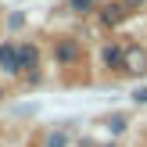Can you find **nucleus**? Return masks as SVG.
<instances>
[{"label": "nucleus", "instance_id": "6e6552de", "mask_svg": "<svg viewBox=\"0 0 147 147\" xmlns=\"http://www.w3.org/2000/svg\"><path fill=\"white\" fill-rule=\"evenodd\" d=\"M65 144H68V133H65V129L50 133V140H47V147H65Z\"/></svg>", "mask_w": 147, "mask_h": 147}, {"label": "nucleus", "instance_id": "1a4fd4ad", "mask_svg": "<svg viewBox=\"0 0 147 147\" xmlns=\"http://www.w3.org/2000/svg\"><path fill=\"white\" fill-rule=\"evenodd\" d=\"M133 100H136V104H147V86H140V90H133Z\"/></svg>", "mask_w": 147, "mask_h": 147}, {"label": "nucleus", "instance_id": "423d86ee", "mask_svg": "<svg viewBox=\"0 0 147 147\" xmlns=\"http://www.w3.org/2000/svg\"><path fill=\"white\" fill-rule=\"evenodd\" d=\"M18 54H22V68H36V61H40L36 47H18Z\"/></svg>", "mask_w": 147, "mask_h": 147}, {"label": "nucleus", "instance_id": "9d476101", "mask_svg": "<svg viewBox=\"0 0 147 147\" xmlns=\"http://www.w3.org/2000/svg\"><path fill=\"white\" fill-rule=\"evenodd\" d=\"M122 4H126V7H129V11H136V7H144V4H147V0H122Z\"/></svg>", "mask_w": 147, "mask_h": 147}, {"label": "nucleus", "instance_id": "20e7f679", "mask_svg": "<svg viewBox=\"0 0 147 147\" xmlns=\"http://www.w3.org/2000/svg\"><path fill=\"white\" fill-rule=\"evenodd\" d=\"M57 61H65V65L79 61V43L76 40H61V43H57Z\"/></svg>", "mask_w": 147, "mask_h": 147}, {"label": "nucleus", "instance_id": "39448f33", "mask_svg": "<svg viewBox=\"0 0 147 147\" xmlns=\"http://www.w3.org/2000/svg\"><path fill=\"white\" fill-rule=\"evenodd\" d=\"M122 57H126V47H104V65H108V68H119L122 72Z\"/></svg>", "mask_w": 147, "mask_h": 147}, {"label": "nucleus", "instance_id": "7ed1b4c3", "mask_svg": "<svg viewBox=\"0 0 147 147\" xmlns=\"http://www.w3.org/2000/svg\"><path fill=\"white\" fill-rule=\"evenodd\" d=\"M126 14H129V7L122 4V0H115V4H104L100 22H104V25H122V22H126Z\"/></svg>", "mask_w": 147, "mask_h": 147}, {"label": "nucleus", "instance_id": "9b49d317", "mask_svg": "<svg viewBox=\"0 0 147 147\" xmlns=\"http://www.w3.org/2000/svg\"><path fill=\"white\" fill-rule=\"evenodd\" d=\"M0 97H4V93H0Z\"/></svg>", "mask_w": 147, "mask_h": 147}, {"label": "nucleus", "instance_id": "f03ea898", "mask_svg": "<svg viewBox=\"0 0 147 147\" xmlns=\"http://www.w3.org/2000/svg\"><path fill=\"white\" fill-rule=\"evenodd\" d=\"M0 72H7V76H18V72H22V54H18V47L0 43Z\"/></svg>", "mask_w": 147, "mask_h": 147}, {"label": "nucleus", "instance_id": "0eeeda50", "mask_svg": "<svg viewBox=\"0 0 147 147\" xmlns=\"http://www.w3.org/2000/svg\"><path fill=\"white\" fill-rule=\"evenodd\" d=\"M68 7L76 14H86V11H93V0H68Z\"/></svg>", "mask_w": 147, "mask_h": 147}, {"label": "nucleus", "instance_id": "f257e3e1", "mask_svg": "<svg viewBox=\"0 0 147 147\" xmlns=\"http://www.w3.org/2000/svg\"><path fill=\"white\" fill-rule=\"evenodd\" d=\"M122 72L129 76H147V50L144 47H126V57H122Z\"/></svg>", "mask_w": 147, "mask_h": 147}]
</instances>
